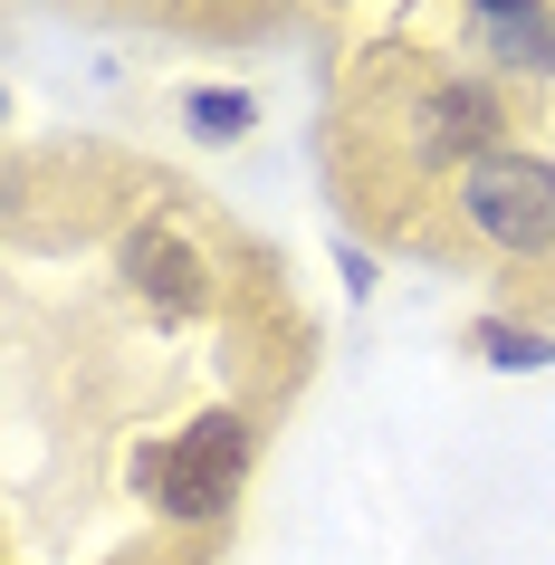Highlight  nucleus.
<instances>
[{
    "instance_id": "obj_1",
    "label": "nucleus",
    "mask_w": 555,
    "mask_h": 565,
    "mask_svg": "<svg viewBox=\"0 0 555 565\" xmlns=\"http://www.w3.org/2000/svg\"><path fill=\"white\" fill-rule=\"evenodd\" d=\"M460 221L479 239H498V249H517V259H536V249H555V163H536V153H479L460 173Z\"/></svg>"
},
{
    "instance_id": "obj_2",
    "label": "nucleus",
    "mask_w": 555,
    "mask_h": 565,
    "mask_svg": "<svg viewBox=\"0 0 555 565\" xmlns=\"http://www.w3.org/2000/svg\"><path fill=\"white\" fill-rule=\"evenodd\" d=\"M239 479H249V422L239 413H202L163 460H153L163 518H182V527H211V518L239 499Z\"/></svg>"
},
{
    "instance_id": "obj_3",
    "label": "nucleus",
    "mask_w": 555,
    "mask_h": 565,
    "mask_svg": "<svg viewBox=\"0 0 555 565\" xmlns=\"http://www.w3.org/2000/svg\"><path fill=\"white\" fill-rule=\"evenodd\" d=\"M489 135H498V106H489L479 87L421 96V153H431V163H440V153H469V163H479V153H498Z\"/></svg>"
},
{
    "instance_id": "obj_4",
    "label": "nucleus",
    "mask_w": 555,
    "mask_h": 565,
    "mask_svg": "<svg viewBox=\"0 0 555 565\" xmlns=\"http://www.w3.org/2000/svg\"><path fill=\"white\" fill-rule=\"evenodd\" d=\"M498 39V67H555V30L536 20V10H517V20H489Z\"/></svg>"
},
{
    "instance_id": "obj_5",
    "label": "nucleus",
    "mask_w": 555,
    "mask_h": 565,
    "mask_svg": "<svg viewBox=\"0 0 555 565\" xmlns=\"http://www.w3.org/2000/svg\"><path fill=\"white\" fill-rule=\"evenodd\" d=\"M135 268H153V298L163 307H192L202 288H192V259H182L173 239H135Z\"/></svg>"
},
{
    "instance_id": "obj_6",
    "label": "nucleus",
    "mask_w": 555,
    "mask_h": 565,
    "mask_svg": "<svg viewBox=\"0 0 555 565\" xmlns=\"http://www.w3.org/2000/svg\"><path fill=\"white\" fill-rule=\"evenodd\" d=\"M479 355H489V364H546V335H517V327H479Z\"/></svg>"
},
{
    "instance_id": "obj_7",
    "label": "nucleus",
    "mask_w": 555,
    "mask_h": 565,
    "mask_svg": "<svg viewBox=\"0 0 555 565\" xmlns=\"http://www.w3.org/2000/svg\"><path fill=\"white\" fill-rule=\"evenodd\" d=\"M192 125L202 135H239L249 125V96H192Z\"/></svg>"
},
{
    "instance_id": "obj_8",
    "label": "nucleus",
    "mask_w": 555,
    "mask_h": 565,
    "mask_svg": "<svg viewBox=\"0 0 555 565\" xmlns=\"http://www.w3.org/2000/svg\"><path fill=\"white\" fill-rule=\"evenodd\" d=\"M479 20H517V10H536V0H469Z\"/></svg>"
}]
</instances>
